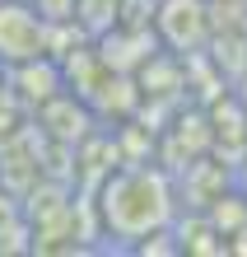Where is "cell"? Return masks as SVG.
<instances>
[{"label":"cell","instance_id":"obj_1","mask_svg":"<svg viewBox=\"0 0 247 257\" xmlns=\"http://www.w3.org/2000/svg\"><path fill=\"white\" fill-rule=\"evenodd\" d=\"M98 220L107 238H121V243H140L154 229H168L177 215V187L173 173L159 169V164H126V169H112L98 187Z\"/></svg>","mask_w":247,"mask_h":257},{"label":"cell","instance_id":"obj_2","mask_svg":"<svg viewBox=\"0 0 247 257\" xmlns=\"http://www.w3.org/2000/svg\"><path fill=\"white\" fill-rule=\"evenodd\" d=\"M154 33L163 52L173 56H200L214 38V0H159L154 5Z\"/></svg>","mask_w":247,"mask_h":257},{"label":"cell","instance_id":"obj_3","mask_svg":"<svg viewBox=\"0 0 247 257\" xmlns=\"http://www.w3.org/2000/svg\"><path fill=\"white\" fill-rule=\"evenodd\" d=\"M52 24L33 0H0V70L47 52Z\"/></svg>","mask_w":247,"mask_h":257},{"label":"cell","instance_id":"obj_4","mask_svg":"<svg viewBox=\"0 0 247 257\" xmlns=\"http://www.w3.org/2000/svg\"><path fill=\"white\" fill-rule=\"evenodd\" d=\"M5 84L10 94L24 103V108H42L52 103L56 94H66V70L52 52L33 56V61H19V66H5Z\"/></svg>","mask_w":247,"mask_h":257},{"label":"cell","instance_id":"obj_5","mask_svg":"<svg viewBox=\"0 0 247 257\" xmlns=\"http://www.w3.org/2000/svg\"><path fill=\"white\" fill-rule=\"evenodd\" d=\"M233 187H238V192H247V155L233 164Z\"/></svg>","mask_w":247,"mask_h":257},{"label":"cell","instance_id":"obj_6","mask_svg":"<svg viewBox=\"0 0 247 257\" xmlns=\"http://www.w3.org/2000/svg\"><path fill=\"white\" fill-rule=\"evenodd\" d=\"M228 89H233V98H238V103H242V108H247V70H242V75H238V80H233V84H228Z\"/></svg>","mask_w":247,"mask_h":257}]
</instances>
